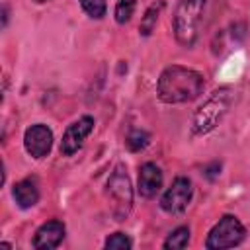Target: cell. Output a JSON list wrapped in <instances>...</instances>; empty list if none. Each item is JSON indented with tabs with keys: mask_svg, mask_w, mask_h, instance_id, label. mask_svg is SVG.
<instances>
[{
	"mask_svg": "<svg viewBox=\"0 0 250 250\" xmlns=\"http://www.w3.org/2000/svg\"><path fill=\"white\" fill-rule=\"evenodd\" d=\"M164 0H156V2H152L146 10H145V16L141 18V23H139V33L143 35V37H148L152 31H154V27H156V23H158V18H160V14H162V10H164Z\"/></svg>",
	"mask_w": 250,
	"mask_h": 250,
	"instance_id": "7c38bea8",
	"label": "cell"
},
{
	"mask_svg": "<svg viewBox=\"0 0 250 250\" xmlns=\"http://www.w3.org/2000/svg\"><path fill=\"white\" fill-rule=\"evenodd\" d=\"M131 246H133V240L125 232H113L104 242V248L105 250H129Z\"/></svg>",
	"mask_w": 250,
	"mask_h": 250,
	"instance_id": "2e32d148",
	"label": "cell"
},
{
	"mask_svg": "<svg viewBox=\"0 0 250 250\" xmlns=\"http://www.w3.org/2000/svg\"><path fill=\"white\" fill-rule=\"evenodd\" d=\"M105 195L115 221H125L133 209V186L123 164H117L107 178Z\"/></svg>",
	"mask_w": 250,
	"mask_h": 250,
	"instance_id": "277c9868",
	"label": "cell"
},
{
	"mask_svg": "<svg viewBox=\"0 0 250 250\" xmlns=\"http://www.w3.org/2000/svg\"><path fill=\"white\" fill-rule=\"evenodd\" d=\"M23 146L29 156L45 158L53 148V131L43 123H35L27 127L23 133Z\"/></svg>",
	"mask_w": 250,
	"mask_h": 250,
	"instance_id": "ba28073f",
	"label": "cell"
},
{
	"mask_svg": "<svg viewBox=\"0 0 250 250\" xmlns=\"http://www.w3.org/2000/svg\"><path fill=\"white\" fill-rule=\"evenodd\" d=\"M35 4H43V2H47V0H33Z\"/></svg>",
	"mask_w": 250,
	"mask_h": 250,
	"instance_id": "ac0fdd59",
	"label": "cell"
},
{
	"mask_svg": "<svg viewBox=\"0 0 250 250\" xmlns=\"http://www.w3.org/2000/svg\"><path fill=\"white\" fill-rule=\"evenodd\" d=\"M191 195H193V186L191 182L186 178V176H178L172 186L164 191V195L160 197V207L162 211L170 213V215H176V213H182L189 201H191Z\"/></svg>",
	"mask_w": 250,
	"mask_h": 250,
	"instance_id": "8992f818",
	"label": "cell"
},
{
	"mask_svg": "<svg viewBox=\"0 0 250 250\" xmlns=\"http://www.w3.org/2000/svg\"><path fill=\"white\" fill-rule=\"evenodd\" d=\"M205 88V78L201 72L182 66V64H172L166 66L156 82V94L158 100L164 104H188L197 100L203 94Z\"/></svg>",
	"mask_w": 250,
	"mask_h": 250,
	"instance_id": "6da1fadb",
	"label": "cell"
},
{
	"mask_svg": "<svg viewBox=\"0 0 250 250\" xmlns=\"http://www.w3.org/2000/svg\"><path fill=\"white\" fill-rule=\"evenodd\" d=\"M207 0H180L174 18H172V29L174 37L182 47H193L197 41L199 21L203 18Z\"/></svg>",
	"mask_w": 250,
	"mask_h": 250,
	"instance_id": "3957f363",
	"label": "cell"
},
{
	"mask_svg": "<svg viewBox=\"0 0 250 250\" xmlns=\"http://www.w3.org/2000/svg\"><path fill=\"white\" fill-rule=\"evenodd\" d=\"M232 102V92L230 88H219L215 90L193 113L191 117V135L201 137L211 133L227 115L229 107Z\"/></svg>",
	"mask_w": 250,
	"mask_h": 250,
	"instance_id": "7a4b0ae2",
	"label": "cell"
},
{
	"mask_svg": "<svg viewBox=\"0 0 250 250\" xmlns=\"http://www.w3.org/2000/svg\"><path fill=\"white\" fill-rule=\"evenodd\" d=\"M148 143H150V135L145 129H133L125 139V145L131 152H141Z\"/></svg>",
	"mask_w": 250,
	"mask_h": 250,
	"instance_id": "5bb4252c",
	"label": "cell"
},
{
	"mask_svg": "<svg viewBox=\"0 0 250 250\" xmlns=\"http://www.w3.org/2000/svg\"><path fill=\"white\" fill-rule=\"evenodd\" d=\"M80 6L94 20H102L107 12V0H80Z\"/></svg>",
	"mask_w": 250,
	"mask_h": 250,
	"instance_id": "9a60e30c",
	"label": "cell"
},
{
	"mask_svg": "<svg viewBox=\"0 0 250 250\" xmlns=\"http://www.w3.org/2000/svg\"><path fill=\"white\" fill-rule=\"evenodd\" d=\"M189 244V227H178V229H174L170 234H168V238L164 240V248L166 250H182V248H186Z\"/></svg>",
	"mask_w": 250,
	"mask_h": 250,
	"instance_id": "4fadbf2b",
	"label": "cell"
},
{
	"mask_svg": "<svg viewBox=\"0 0 250 250\" xmlns=\"http://www.w3.org/2000/svg\"><path fill=\"white\" fill-rule=\"evenodd\" d=\"M135 6H137V0H117L115 4V21L117 23H127L135 12Z\"/></svg>",
	"mask_w": 250,
	"mask_h": 250,
	"instance_id": "e0dca14e",
	"label": "cell"
},
{
	"mask_svg": "<svg viewBox=\"0 0 250 250\" xmlns=\"http://www.w3.org/2000/svg\"><path fill=\"white\" fill-rule=\"evenodd\" d=\"M162 182H164V176H162V170L154 164V162H145L139 170V195L141 197H154L160 188H162Z\"/></svg>",
	"mask_w": 250,
	"mask_h": 250,
	"instance_id": "30bf717a",
	"label": "cell"
},
{
	"mask_svg": "<svg viewBox=\"0 0 250 250\" xmlns=\"http://www.w3.org/2000/svg\"><path fill=\"white\" fill-rule=\"evenodd\" d=\"M246 238L244 225L234 215H223L213 229L207 234L205 248L207 250H223V248H234Z\"/></svg>",
	"mask_w": 250,
	"mask_h": 250,
	"instance_id": "5b68a950",
	"label": "cell"
},
{
	"mask_svg": "<svg viewBox=\"0 0 250 250\" xmlns=\"http://www.w3.org/2000/svg\"><path fill=\"white\" fill-rule=\"evenodd\" d=\"M12 195L16 199V203L21 209H29L33 205H37L39 201V186L35 178H23L20 182L14 184L12 188Z\"/></svg>",
	"mask_w": 250,
	"mask_h": 250,
	"instance_id": "8fae6325",
	"label": "cell"
},
{
	"mask_svg": "<svg viewBox=\"0 0 250 250\" xmlns=\"http://www.w3.org/2000/svg\"><path fill=\"white\" fill-rule=\"evenodd\" d=\"M94 125H96V121L90 115H82L80 119H76L74 123H70L66 127V131L62 133L61 154L72 156L74 152H78V148L84 145V141L88 139V135L94 131Z\"/></svg>",
	"mask_w": 250,
	"mask_h": 250,
	"instance_id": "52a82bcc",
	"label": "cell"
},
{
	"mask_svg": "<svg viewBox=\"0 0 250 250\" xmlns=\"http://www.w3.org/2000/svg\"><path fill=\"white\" fill-rule=\"evenodd\" d=\"M64 223L59 221V219H51L47 223H43L37 230H35V236H33V248L37 250H53L57 248L62 238H64Z\"/></svg>",
	"mask_w": 250,
	"mask_h": 250,
	"instance_id": "9c48e42d",
	"label": "cell"
}]
</instances>
